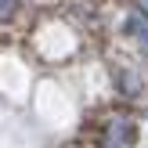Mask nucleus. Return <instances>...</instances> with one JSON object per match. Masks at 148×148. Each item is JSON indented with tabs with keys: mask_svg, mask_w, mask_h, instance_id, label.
<instances>
[{
	"mask_svg": "<svg viewBox=\"0 0 148 148\" xmlns=\"http://www.w3.org/2000/svg\"><path fill=\"white\" fill-rule=\"evenodd\" d=\"M127 33H130V36H145V33H148V22L141 18V14H134V18L127 22Z\"/></svg>",
	"mask_w": 148,
	"mask_h": 148,
	"instance_id": "7ed1b4c3",
	"label": "nucleus"
},
{
	"mask_svg": "<svg viewBox=\"0 0 148 148\" xmlns=\"http://www.w3.org/2000/svg\"><path fill=\"white\" fill-rule=\"evenodd\" d=\"M14 4H18V0H0V22L14 14Z\"/></svg>",
	"mask_w": 148,
	"mask_h": 148,
	"instance_id": "20e7f679",
	"label": "nucleus"
},
{
	"mask_svg": "<svg viewBox=\"0 0 148 148\" xmlns=\"http://www.w3.org/2000/svg\"><path fill=\"white\" fill-rule=\"evenodd\" d=\"M119 87H123V94H127V98H134V94H141V90H145V79L137 76V72L123 69V72H119Z\"/></svg>",
	"mask_w": 148,
	"mask_h": 148,
	"instance_id": "f03ea898",
	"label": "nucleus"
},
{
	"mask_svg": "<svg viewBox=\"0 0 148 148\" xmlns=\"http://www.w3.org/2000/svg\"><path fill=\"white\" fill-rule=\"evenodd\" d=\"M137 7H141V14L148 18V0H137Z\"/></svg>",
	"mask_w": 148,
	"mask_h": 148,
	"instance_id": "39448f33",
	"label": "nucleus"
},
{
	"mask_svg": "<svg viewBox=\"0 0 148 148\" xmlns=\"http://www.w3.org/2000/svg\"><path fill=\"white\" fill-rule=\"evenodd\" d=\"M134 145V119L130 116H112L105 127V148H130Z\"/></svg>",
	"mask_w": 148,
	"mask_h": 148,
	"instance_id": "f257e3e1",
	"label": "nucleus"
}]
</instances>
